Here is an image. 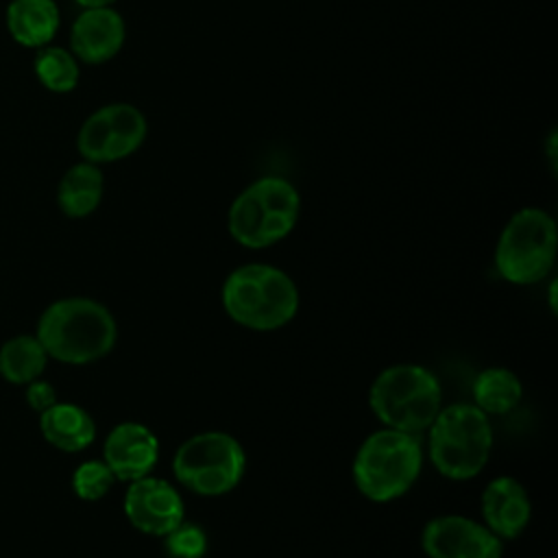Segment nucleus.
<instances>
[{
	"label": "nucleus",
	"mask_w": 558,
	"mask_h": 558,
	"mask_svg": "<svg viewBox=\"0 0 558 558\" xmlns=\"http://www.w3.org/2000/svg\"><path fill=\"white\" fill-rule=\"evenodd\" d=\"M421 466L418 436L384 427L360 445L353 460V482L366 499L386 504L414 486Z\"/></svg>",
	"instance_id": "nucleus-3"
},
{
	"label": "nucleus",
	"mask_w": 558,
	"mask_h": 558,
	"mask_svg": "<svg viewBox=\"0 0 558 558\" xmlns=\"http://www.w3.org/2000/svg\"><path fill=\"white\" fill-rule=\"evenodd\" d=\"M144 113L126 102L105 105L94 111L78 131V153L85 161L107 163L135 153L146 140Z\"/></svg>",
	"instance_id": "nucleus-9"
},
{
	"label": "nucleus",
	"mask_w": 558,
	"mask_h": 558,
	"mask_svg": "<svg viewBox=\"0 0 558 558\" xmlns=\"http://www.w3.org/2000/svg\"><path fill=\"white\" fill-rule=\"evenodd\" d=\"M532 514V504L525 486L510 477L499 475L490 480L482 493V517L484 525L499 536L510 541L523 534Z\"/></svg>",
	"instance_id": "nucleus-14"
},
{
	"label": "nucleus",
	"mask_w": 558,
	"mask_h": 558,
	"mask_svg": "<svg viewBox=\"0 0 558 558\" xmlns=\"http://www.w3.org/2000/svg\"><path fill=\"white\" fill-rule=\"evenodd\" d=\"M556 248L558 233L554 218L536 207L519 209L497 240V272L517 286L538 283L554 268Z\"/></svg>",
	"instance_id": "nucleus-7"
},
{
	"label": "nucleus",
	"mask_w": 558,
	"mask_h": 558,
	"mask_svg": "<svg viewBox=\"0 0 558 558\" xmlns=\"http://www.w3.org/2000/svg\"><path fill=\"white\" fill-rule=\"evenodd\" d=\"M7 26L17 44L41 48L57 35L59 7L54 0H11Z\"/></svg>",
	"instance_id": "nucleus-16"
},
{
	"label": "nucleus",
	"mask_w": 558,
	"mask_h": 558,
	"mask_svg": "<svg viewBox=\"0 0 558 558\" xmlns=\"http://www.w3.org/2000/svg\"><path fill=\"white\" fill-rule=\"evenodd\" d=\"M39 427L44 438L61 451H81L89 447L96 438L94 418L74 403H54L39 416Z\"/></svg>",
	"instance_id": "nucleus-15"
},
{
	"label": "nucleus",
	"mask_w": 558,
	"mask_h": 558,
	"mask_svg": "<svg viewBox=\"0 0 558 558\" xmlns=\"http://www.w3.org/2000/svg\"><path fill=\"white\" fill-rule=\"evenodd\" d=\"M429 429V460L449 480H471L488 462L493 427L488 416L471 403L440 408Z\"/></svg>",
	"instance_id": "nucleus-6"
},
{
	"label": "nucleus",
	"mask_w": 558,
	"mask_h": 558,
	"mask_svg": "<svg viewBox=\"0 0 558 558\" xmlns=\"http://www.w3.org/2000/svg\"><path fill=\"white\" fill-rule=\"evenodd\" d=\"M246 469L242 445L225 432H203L183 440L172 458L174 477L196 495L233 490Z\"/></svg>",
	"instance_id": "nucleus-8"
},
{
	"label": "nucleus",
	"mask_w": 558,
	"mask_h": 558,
	"mask_svg": "<svg viewBox=\"0 0 558 558\" xmlns=\"http://www.w3.org/2000/svg\"><path fill=\"white\" fill-rule=\"evenodd\" d=\"M35 74L50 92H72L78 83L76 57L63 48L41 46L35 57Z\"/></svg>",
	"instance_id": "nucleus-20"
},
{
	"label": "nucleus",
	"mask_w": 558,
	"mask_h": 558,
	"mask_svg": "<svg viewBox=\"0 0 558 558\" xmlns=\"http://www.w3.org/2000/svg\"><path fill=\"white\" fill-rule=\"evenodd\" d=\"M427 558H501L504 541L484 523L469 517L445 514L432 519L421 534Z\"/></svg>",
	"instance_id": "nucleus-10"
},
{
	"label": "nucleus",
	"mask_w": 558,
	"mask_h": 558,
	"mask_svg": "<svg viewBox=\"0 0 558 558\" xmlns=\"http://www.w3.org/2000/svg\"><path fill=\"white\" fill-rule=\"evenodd\" d=\"M102 190H105V181H102L100 168L92 161H83L72 166L63 174L59 183L57 201L65 216L83 218L98 207L102 198Z\"/></svg>",
	"instance_id": "nucleus-17"
},
{
	"label": "nucleus",
	"mask_w": 558,
	"mask_h": 558,
	"mask_svg": "<svg viewBox=\"0 0 558 558\" xmlns=\"http://www.w3.org/2000/svg\"><path fill=\"white\" fill-rule=\"evenodd\" d=\"M48 353L37 336H17L0 349V375L13 384H31L46 368Z\"/></svg>",
	"instance_id": "nucleus-19"
},
{
	"label": "nucleus",
	"mask_w": 558,
	"mask_h": 558,
	"mask_svg": "<svg viewBox=\"0 0 558 558\" xmlns=\"http://www.w3.org/2000/svg\"><path fill=\"white\" fill-rule=\"evenodd\" d=\"M124 20L111 7H87L72 24V54L85 63H105L124 44Z\"/></svg>",
	"instance_id": "nucleus-13"
},
{
	"label": "nucleus",
	"mask_w": 558,
	"mask_h": 558,
	"mask_svg": "<svg viewBox=\"0 0 558 558\" xmlns=\"http://www.w3.org/2000/svg\"><path fill=\"white\" fill-rule=\"evenodd\" d=\"M183 499L177 488L161 477L133 480L124 495V514L131 525L148 536H166L183 523Z\"/></svg>",
	"instance_id": "nucleus-11"
},
{
	"label": "nucleus",
	"mask_w": 558,
	"mask_h": 558,
	"mask_svg": "<svg viewBox=\"0 0 558 558\" xmlns=\"http://www.w3.org/2000/svg\"><path fill=\"white\" fill-rule=\"evenodd\" d=\"M301 196L281 177H262L244 187L229 209V233L246 248H266L283 240L296 225Z\"/></svg>",
	"instance_id": "nucleus-5"
},
{
	"label": "nucleus",
	"mask_w": 558,
	"mask_h": 558,
	"mask_svg": "<svg viewBox=\"0 0 558 558\" xmlns=\"http://www.w3.org/2000/svg\"><path fill=\"white\" fill-rule=\"evenodd\" d=\"M105 464L116 480L133 482L146 477L159 460V440L142 423L126 421L116 425L105 440Z\"/></svg>",
	"instance_id": "nucleus-12"
},
{
	"label": "nucleus",
	"mask_w": 558,
	"mask_h": 558,
	"mask_svg": "<svg viewBox=\"0 0 558 558\" xmlns=\"http://www.w3.org/2000/svg\"><path fill=\"white\" fill-rule=\"evenodd\" d=\"M523 399V386L519 377L501 366L484 368L473 379V405L488 414H506L514 410Z\"/></svg>",
	"instance_id": "nucleus-18"
},
{
	"label": "nucleus",
	"mask_w": 558,
	"mask_h": 558,
	"mask_svg": "<svg viewBox=\"0 0 558 558\" xmlns=\"http://www.w3.org/2000/svg\"><path fill=\"white\" fill-rule=\"evenodd\" d=\"M111 312L85 296L54 301L39 318L37 340L46 353L65 364H89L105 357L116 344Z\"/></svg>",
	"instance_id": "nucleus-1"
},
{
	"label": "nucleus",
	"mask_w": 558,
	"mask_h": 558,
	"mask_svg": "<svg viewBox=\"0 0 558 558\" xmlns=\"http://www.w3.org/2000/svg\"><path fill=\"white\" fill-rule=\"evenodd\" d=\"M222 307L238 325L253 331H275L299 310L294 281L277 266L244 264L222 283Z\"/></svg>",
	"instance_id": "nucleus-2"
},
{
	"label": "nucleus",
	"mask_w": 558,
	"mask_h": 558,
	"mask_svg": "<svg viewBox=\"0 0 558 558\" xmlns=\"http://www.w3.org/2000/svg\"><path fill=\"white\" fill-rule=\"evenodd\" d=\"M163 538H166V551L170 558H203L205 556L207 536L194 523H179Z\"/></svg>",
	"instance_id": "nucleus-22"
},
{
	"label": "nucleus",
	"mask_w": 558,
	"mask_h": 558,
	"mask_svg": "<svg viewBox=\"0 0 558 558\" xmlns=\"http://www.w3.org/2000/svg\"><path fill=\"white\" fill-rule=\"evenodd\" d=\"M116 475L105 460H87L72 475V488L83 501H98L113 486Z\"/></svg>",
	"instance_id": "nucleus-21"
},
{
	"label": "nucleus",
	"mask_w": 558,
	"mask_h": 558,
	"mask_svg": "<svg viewBox=\"0 0 558 558\" xmlns=\"http://www.w3.org/2000/svg\"><path fill=\"white\" fill-rule=\"evenodd\" d=\"M26 401L33 410H37L39 414L44 410H48L50 405L57 403V395H54V388L48 384V381H31L28 384V390H26Z\"/></svg>",
	"instance_id": "nucleus-23"
},
{
	"label": "nucleus",
	"mask_w": 558,
	"mask_h": 558,
	"mask_svg": "<svg viewBox=\"0 0 558 558\" xmlns=\"http://www.w3.org/2000/svg\"><path fill=\"white\" fill-rule=\"evenodd\" d=\"M76 4H81V7H109L113 0H74Z\"/></svg>",
	"instance_id": "nucleus-24"
},
{
	"label": "nucleus",
	"mask_w": 558,
	"mask_h": 558,
	"mask_svg": "<svg viewBox=\"0 0 558 558\" xmlns=\"http://www.w3.org/2000/svg\"><path fill=\"white\" fill-rule=\"evenodd\" d=\"M373 414L390 429L421 434L442 408L438 377L418 364H395L384 368L368 392Z\"/></svg>",
	"instance_id": "nucleus-4"
}]
</instances>
